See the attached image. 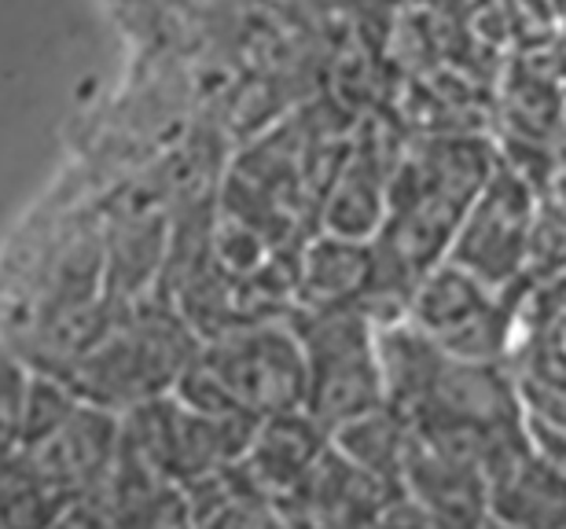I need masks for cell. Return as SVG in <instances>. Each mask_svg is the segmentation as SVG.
<instances>
[{"mask_svg": "<svg viewBox=\"0 0 566 529\" xmlns=\"http://www.w3.org/2000/svg\"><path fill=\"white\" fill-rule=\"evenodd\" d=\"M530 290V287H526ZM518 409L530 423L566 426V342L552 320H537L526 309L518 317V339L504 360Z\"/></svg>", "mask_w": 566, "mask_h": 529, "instance_id": "9c48e42d", "label": "cell"}, {"mask_svg": "<svg viewBox=\"0 0 566 529\" xmlns=\"http://www.w3.org/2000/svg\"><path fill=\"white\" fill-rule=\"evenodd\" d=\"M30 364L19 353H0V464L22 453V415H27Z\"/></svg>", "mask_w": 566, "mask_h": 529, "instance_id": "5bb4252c", "label": "cell"}, {"mask_svg": "<svg viewBox=\"0 0 566 529\" xmlns=\"http://www.w3.org/2000/svg\"><path fill=\"white\" fill-rule=\"evenodd\" d=\"M199 350L196 328L169 301L118 317L82 357L55 368V375L71 382L82 401L126 412L174 390Z\"/></svg>", "mask_w": 566, "mask_h": 529, "instance_id": "6da1fadb", "label": "cell"}, {"mask_svg": "<svg viewBox=\"0 0 566 529\" xmlns=\"http://www.w3.org/2000/svg\"><path fill=\"white\" fill-rule=\"evenodd\" d=\"M485 515L501 526L566 529V470L523 437L485 475Z\"/></svg>", "mask_w": 566, "mask_h": 529, "instance_id": "52a82bcc", "label": "cell"}, {"mask_svg": "<svg viewBox=\"0 0 566 529\" xmlns=\"http://www.w3.org/2000/svg\"><path fill=\"white\" fill-rule=\"evenodd\" d=\"M387 184L390 173H382L365 155H349L335 173L332 191L321 207V229L349 240H371L387 218Z\"/></svg>", "mask_w": 566, "mask_h": 529, "instance_id": "8fae6325", "label": "cell"}, {"mask_svg": "<svg viewBox=\"0 0 566 529\" xmlns=\"http://www.w3.org/2000/svg\"><path fill=\"white\" fill-rule=\"evenodd\" d=\"M305 350V404L302 409L327 434L338 423L382 404V375L376 350V320L368 309H291Z\"/></svg>", "mask_w": 566, "mask_h": 529, "instance_id": "3957f363", "label": "cell"}, {"mask_svg": "<svg viewBox=\"0 0 566 529\" xmlns=\"http://www.w3.org/2000/svg\"><path fill=\"white\" fill-rule=\"evenodd\" d=\"M376 290V243L316 232L298 254V298L294 309L368 306Z\"/></svg>", "mask_w": 566, "mask_h": 529, "instance_id": "ba28073f", "label": "cell"}, {"mask_svg": "<svg viewBox=\"0 0 566 529\" xmlns=\"http://www.w3.org/2000/svg\"><path fill=\"white\" fill-rule=\"evenodd\" d=\"M118 434H122V412L82 401L77 412L49 442L27 448L19 456L66 504V511H71L77 500L93 497V493L107 486L118 459Z\"/></svg>", "mask_w": 566, "mask_h": 529, "instance_id": "8992f818", "label": "cell"}, {"mask_svg": "<svg viewBox=\"0 0 566 529\" xmlns=\"http://www.w3.org/2000/svg\"><path fill=\"white\" fill-rule=\"evenodd\" d=\"M332 448L343 453L349 464L368 470V475L390 482V486H401V464L405 448H409V420L382 401L376 409L338 423L332 431Z\"/></svg>", "mask_w": 566, "mask_h": 529, "instance_id": "7c38bea8", "label": "cell"}, {"mask_svg": "<svg viewBox=\"0 0 566 529\" xmlns=\"http://www.w3.org/2000/svg\"><path fill=\"white\" fill-rule=\"evenodd\" d=\"M556 328H559V339L566 342V313H563V317L556 320Z\"/></svg>", "mask_w": 566, "mask_h": 529, "instance_id": "9a60e30c", "label": "cell"}, {"mask_svg": "<svg viewBox=\"0 0 566 529\" xmlns=\"http://www.w3.org/2000/svg\"><path fill=\"white\" fill-rule=\"evenodd\" d=\"M199 360L254 415L305 404V350L287 317L232 324L202 342Z\"/></svg>", "mask_w": 566, "mask_h": 529, "instance_id": "277c9868", "label": "cell"}, {"mask_svg": "<svg viewBox=\"0 0 566 529\" xmlns=\"http://www.w3.org/2000/svg\"><path fill=\"white\" fill-rule=\"evenodd\" d=\"M530 284L534 279L493 287L446 257L416 279L405 317L449 357L504 364L518 339V317Z\"/></svg>", "mask_w": 566, "mask_h": 529, "instance_id": "7a4b0ae2", "label": "cell"}, {"mask_svg": "<svg viewBox=\"0 0 566 529\" xmlns=\"http://www.w3.org/2000/svg\"><path fill=\"white\" fill-rule=\"evenodd\" d=\"M0 467H4V464H0Z\"/></svg>", "mask_w": 566, "mask_h": 529, "instance_id": "2e32d148", "label": "cell"}, {"mask_svg": "<svg viewBox=\"0 0 566 529\" xmlns=\"http://www.w3.org/2000/svg\"><path fill=\"white\" fill-rule=\"evenodd\" d=\"M537 188L518 170L496 159L493 173L479 188V195L463 210L449 262L463 265L468 273L493 287L523 284V279H530L526 265L537 229Z\"/></svg>", "mask_w": 566, "mask_h": 529, "instance_id": "5b68a950", "label": "cell"}, {"mask_svg": "<svg viewBox=\"0 0 566 529\" xmlns=\"http://www.w3.org/2000/svg\"><path fill=\"white\" fill-rule=\"evenodd\" d=\"M327 442H332V434L305 409L262 415L251 448L240 456V467L276 504L310 475V467L324 456Z\"/></svg>", "mask_w": 566, "mask_h": 529, "instance_id": "30bf717a", "label": "cell"}, {"mask_svg": "<svg viewBox=\"0 0 566 529\" xmlns=\"http://www.w3.org/2000/svg\"><path fill=\"white\" fill-rule=\"evenodd\" d=\"M77 404H82V398L71 390V382L60 379L55 371L33 368L30 390H27V415H22V453L49 442V437L77 412Z\"/></svg>", "mask_w": 566, "mask_h": 529, "instance_id": "4fadbf2b", "label": "cell"}]
</instances>
